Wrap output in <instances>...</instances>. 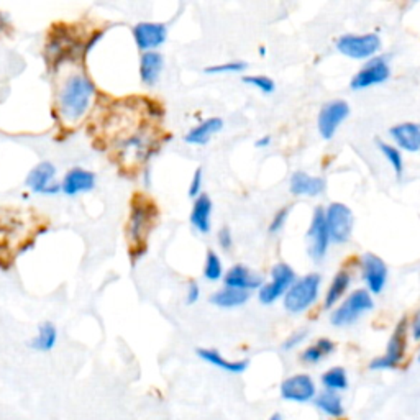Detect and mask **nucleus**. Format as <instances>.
Segmentation results:
<instances>
[{
    "label": "nucleus",
    "instance_id": "obj_1",
    "mask_svg": "<svg viewBox=\"0 0 420 420\" xmlns=\"http://www.w3.org/2000/svg\"><path fill=\"white\" fill-rule=\"evenodd\" d=\"M95 89L88 76L72 74L63 82L58 95V107L63 120L68 123L79 122L92 103Z\"/></svg>",
    "mask_w": 420,
    "mask_h": 420
},
{
    "label": "nucleus",
    "instance_id": "obj_2",
    "mask_svg": "<svg viewBox=\"0 0 420 420\" xmlns=\"http://www.w3.org/2000/svg\"><path fill=\"white\" fill-rule=\"evenodd\" d=\"M156 220H158V209H156L153 201H150L143 194H135L132 199L127 225L128 246L132 253L145 251L146 240H148L150 232L153 230Z\"/></svg>",
    "mask_w": 420,
    "mask_h": 420
},
{
    "label": "nucleus",
    "instance_id": "obj_3",
    "mask_svg": "<svg viewBox=\"0 0 420 420\" xmlns=\"http://www.w3.org/2000/svg\"><path fill=\"white\" fill-rule=\"evenodd\" d=\"M322 278L317 272H310L297 279L284 296V309L291 314H302L317 301Z\"/></svg>",
    "mask_w": 420,
    "mask_h": 420
},
{
    "label": "nucleus",
    "instance_id": "obj_4",
    "mask_svg": "<svg viewBox=\"0 0 420 420\" xmlns=\"http://www.w3.org/2000/svg\"><path fill=\"white\" fill-rule=\"evenodd\" d=\"M374 307L373 296L368 289H357L332 312L330 322L335 327H350L361 317L365 312Z\"/></svg>",
    "mask_w": 420,
    "mask_h": 420
},
{
    "label": "nucleus",
    "instance_id": "obj_5",
    "mask_svg": "<svg viewBox=\"0 0 420 420\" xmlns=\"http://www.w3.org/2000/svg\"><path fill=\"white\" fill-rule=\"evenodd\" d=\"M407 353V320L402 319L394 328L391 339L388 341L386 352L381 357H376L370 363L371 371H386L397 370L406 359Z\"/></svg>",
    "mask_w": 420,
    "mask_h": 420
},
{
    "label": "nucleus",
    "instance_id": "obj_6",
    "mask_svg": "<svg viewBox=\"0 0 420 420\" xmlns=\"http://www.w3.org/2000/svg\"><path fill=\"white\" fill-rule=\"evenodd\" d=\"M337 50L346 58L373 59L381 50V40L376 33L343 34L337 40Z\"/></svg>",
    "mask_w": 420,
    "mask_h": 420
},
{
    "label": "nucleus",
    "instance_id": "obj_7",
    "mask_svg": "<svg viewBox=\"0 0 420 420\" xmlns=\"http://www.w3.org/2000/svg\"><path fill=\"white\" fill-rule=\"evenodd\" d=\"M326 222L330 241L346 243L352 238L354 217L348 206L341 202H332L326 209Z\"/></svg>",
    "mask_w": 420,
    "mask_h": 420
},
{
    "label": "nucleus",
    "instance_id": "obj_8",
    "mask_svg": "<svg viewBox=\"0 0 420 420\" xmlns=\"http://www.w3.org/2000/svg\"><path fill=\"white\" fill-rule=\"evenodd\" d=\"M296 281H297L296 272H294V270L289 265H286V263H278V265L272 266L271 281L259 288L258 297L259 301H261V304L270 306L272 302L278 301L279 297L286 296Z\"/></svg>",
    "mask_w": 420,
    "mask_h": 420
},
{
    "label": "nucleus",
    "instance_id": "obj_9",
    "mask_svg": "<svg viewBox=\"0 0 420 420\" xmlns=\"http://www.w3.org/2000/svg\"><path fill=\"white\" fill-rule=\"evenodd\" d=\"M279 394L286 402H294V404H307L314 402L317 396V384L310 374L297 373L286 378L279 386Z\"/></svg>",
    "mask_w": 420,
    "mask_h": 420
},
{
    "label": "nucleus",
    "instance_id": "obj_10",
    "mask_svg": "<svg viewBox=\"0 0 420 420\" xmlns=\"http://www.w3.org/2000/svg\"><path fill=\"white\" fill-rule=\"evenodd\" d=\"M328 243H330V235L327 230V222H326V210L322 207H317L312 215V222L307 232V251H309V257L314 261H320V259L326 258Z\"/></svg>",
    "mask_w": 420,
    "mask_h": 420
},
{
    "label": "nucleus",
    "instance_id": "obj_11",
    "mask_svg": "<svg viewBox=\"0 0 420 420\" xmlns=\"http://www.w3.org/2000/svg\"><path fill=\"white\" fill-rule=\"evenodd\" d=\"M389 76H391V68H389L388 59L384 56H374L352 77L350 88L354 90L373 88V86L386 82Z\"/></svg>",
    "mask_w": 420,
    "mask_h": 420
},
{
    "label": "nucleus",
    "instance_id": "obj_12",
    "mask_svg": "<svg viewBox=\"0 0 420 420\" xmlns=\"http://www.w3.org/2000/svg\"><path fill=\"white\" fill-rule=\"evenodd\" d=\"M350 115V106L345 101H330L319 112L317 127L322 138L330 140L337 133V130Z\"/></svg>",
    "mask_w": 420,
    "mask_h": 420
},
{
    "label": "nucleus",
    "instance_id": "obj_13",
    "mask_svg": "<svg viewBox=\"0 0 420 420\" xmlns=\"http://www.w3.org/2000/svg\"><path fill=\"white\" fill-rule=\"evenodd\" d=\"M56 168L53 163L43 161L33 168L27 176V188L34 194H48L54 196L61 190V184L54 181Z\"/></svg>",
    "mask_w": 420,
    "mask_h": 420
},
{
    "label": "nucleus",
    "instance_id": "obj_14",
    "mask_svg": "<svg viewBox=\"0 0 420 420\" xmlns=\"http://www.w3.org/2000/svg\"><path fill=\"white\" fill-rule=\"evenodd\" d=\"M361 274L371 294H379L388 281V266L379 257L373 253H365L361 257Z\"/></svg>",
    "mask_w": 420,
    "mask_h": 420
},
{
    "label": "nucleus",
    "instance_id": "obj_15",
    "mask_svg": "<svg viewBox=\"0 0 420 420\" xmlns=\"http://www.w3.org/2000/svg\"><path fill=\"white\" fill-rule=\"evenodd\" d=\"M168 30L166 25L154 23V21H141L133 27V38H135L137 46L146 53V51H154L156 48L161 46L166 41Z\"/></svg>",
    "mask_w": 420,
    "mask_h": 420
},
{
    "label": "nucleus",
    "instance_id": "obj_16",
    "mask_svg": "<svg viewBox=\"0 0 420 420\" xmlns=\"http://www.w3.org/2000/svg\"><path fill=\"white\" fill-rule=\"evenodd\" d=\"M389 135L396 143L399 150L409 151V153H417L420 151V125L414 122H404L394 125L389 128Z\"/></svg>",
    "mask_w": 420,
    "mask_h": 420
},
{
    "label": "nucleus",
    "instance_id": "obj_17",
    "mask_svg": "<svg viewBox=\"0 0 420 420\" xmlns=\"http://www.w3.org/2000/svg\"><path fill=\"white\" fill-rule=\"evenodd\" d=\"M95 188V174L90 171L82 170V168H72L66 172L63 183H61V190L66 196L74 197L81 192H89Z\"/></svg>",
    "mask_w": 420,
    "mask_h": 420
},
{
    "label": "nucleus",
    "instance_id": "obj_18",
    "mask_svg": "<svg viewBox=\"0 0 420 420\" xmlns=\"http://www.w3.org/2000/svg\"><path fill=\"white\" fill-rule=\"evenodd\" d=\"M225 286H227V288H235L250 292L251 289L261 288L263 278L257 274V272L251 271L250 268L243 265H235L225 274Z\"/></svg>",
    "mask_w": 420,
    "mask_h": 420
},
{
    "label": "nucleus",
    "instance_id": "obj_19",
    "mask_svg": "<svg viewBox=\"0 0 420 420\" xmlns=\"http://www.w3.org/2000/svg\"><path fill=\"white\" fill-rule=\"evenodd\" d=\"M197 357L203 359V361L209 363V365L219 368V370H222V371H225V373H230V374L245 373L246 368H248V365H250L248 359H235V361L227 359L222 353L217 352V350H214V348H199Z\"/></svg>",
    "mask_w": 420,
    "mask_h": 420
},
{
    "label": "nucleus",
    "instance_id": "obj_20",
    "mask_svg": "<svg viewBox=\"0 0 420 420\" xmlns=\"http://www.w3.org/2000/svg\"><path fill=\"white\" fill-rule=\"evenodd\" d=\"M291 192L294 196H320L326 190V179L319 176H310L304 171H296L291 176Z\"/></svg>",
    "mask_w": 420,
    "mask_h": 420
},
{
    "label": "nucleus",
    "instance_id": "obj_21",
    "mask_svg": "<svg viewBox=\"0 0 420 420\" xmlns=\"http://www.w3.org/2000/svg\"><path fill=\"white\" fill-rule=\"evenodd\" d=\"M223 128V120L220 117H210V119L203 120L201 125L194 127L192 130H189L186 133L184 141L189 143V145H197L203 146L210 141V138L219 133L220 130Z\"/></svg>",
    "mask_w": 420,
    "mask_h": 420
},
{
    "label": "nucleus",
    "instance_id": "obj_22",
    "mask_svg": "<svg viewBox=\"0 0 420 420\" xmlns=\"http://www.w3.org/2000/svg\"><path fill=\"white\" fill-rule=\"evenodd\" d=\"M314 406L328 419L340 420L345 417L343 399H341L339 392L326 391V389H323V391H320L317 396H315Z\"/></svg>",
    "mask_w": 420,
    "mask_h": 420
},
{
    "label": "nucleus",
    "instance_id": "obj_23",
    "mask_svg": "<svg viewBox=\"0 0 420 420\" xmlns=\"http://www.w3.org/2000/svg\"><path fill=\"white\" fill-rule=\"evenodd\" d=\"M163 66L164 59L161 53H158V51H146V53H143L140 61V77L143 84L154 86L158 82L159 76H161Z\"/></svg>",
    "mask_w": 420,
    "mask_h": 420
},
{
    "label": "nucleus",
    "instance_id": "obj_24",
    "mask_svg": "<svg viewBox=\"0 0 420 420\" xmlns=\"http://www.w3.org/2000/svg\"><path fill=\"white\" fill-rule=\"evenodd\" d=\"M210 215H212V201L207 194H201L194 202L192 212H190V223L201 233L210 232Z\"/></svg>",
    "mask_w": 420,
    "mask_h": 420
},
{
    "label": "nucleus",
    "instance_id": "obj_25",
    "mask_svg": "<svg viewBox=\"0 0 420 420\" xmlns=\"http://www.w3.org/2000/svg\"><path fill=\"white\" fill-rule=\"evenodd\" d=\"M248 299H250L248 291H241V289L227 288V286H225L223 289L212 294L210 302L214 306L223 307V309H233V307L243 306Z\"/></svg>",
    "mask_w": 420,
    "mask_h": 420
},
{
    "label": "nucleus",
    "instance_id": "obj_26",
    "mask_svg": "<svg viewBox=\"0 0 420 420\" xmlns=\"http://www.w3.org/2000/svg\"><path fill=\"white\" fill-rule=\"evenodd\" d=\"M333 352H335V343L330 339H319L302 352L301 359L306 365H319L322 359L330 357Z\"/></svg>",
    "mask_w": 420,
    "mask_h": 420
},
{
    "label": "nucleus",
    "instance_id": "obj_27",
    "mask_svg": "<svg viewBox=\"0 0 420 420\" xmlns=\"http://www.w3.org/2000/svg\"><path fill=\"white\" fill-rule=\"evenodd\" d=\"M320 383H322V388L326 389V391L339 394L346 391L350 386L348 374H346L345 368L341 366H333L330 370H327L326 373L322 374V378H320Z\"/></svg>",
    "mask_w": 420,
    "mask_h": 420
},
{
    "label": "nucleus",
    "instance_id": "obj_28",
    "mask_svg": "<svg viewBox=\"0 0 420 420\" xmlns=\"http://www.w3.org/2000/svg\"><path fill=\"white\" fill-rule=\"evenodd\" d=\"M56 341H58V330H56L54 323L51 322H43L40 327H38V335L32 340V348L37 350V352H51V350L56 346Z\"/></svg>",
    "mask_w": 420,
    "mask_h": 420
},
{
    "label": "nucleus",
    "instance_id": "obj_29",
    "mask_svg": "<svg viewBox=\"0 0 420 420\" xmlns=\"http://www.w3.org/2000/svg\"><path fill=\"white\" fill-rule=\"evenodd\" d=\"M350 274L346 271H339L335 274V278H333L332 284L328 286L327 294H326V309H330L337 304V302L340 301L341 297H343V294L346 292V289H348L350 286Z\"/></svg>",
    "mask_w": 420,
    "mask_h": 420
},
{
    "label": "nucleus",
    "instance_id": "obj_30",
    "mask_svg": "<svg viewBox=\"0 0 420 420\" xmlns=\"http://www.w3.org/2000/svg\"><path fill=\"white\" fill-rule=\"evenodd\" d=\"M378 148L381 153H383L384 158L388 159V163L391 164L396 176L401 177L402 172H404V158H402L401 150L397 148L396 145H391V143L386 141H378Z\"/></svg>",
    "mask_w": 420,
    "mask_h": 420
},
{
    "label": "nucleus",
    "instance_id": "obj_31",
    "mask_svg": "<svg viewBox=\"0 0 420 420\" xmlns=\"http://www.w3.org/2000/svg\"><path fill=\"white\" fill-rule=\"evenodd\" d=\"M222 261H220V257L215 251L209 250L207 251V258H206V265H203V278L209 281H219L222 278Z\"/></svg>",
    "mask_w": 420,
    "mask_h": 420
},
{
    "label": "nucleus",
    "instance_id": "obj_32",
    "mask_svg": "<svg viewBox=\"0 0 420 420\" xmlns=\"http://www.w3.org/2000/svg\"><path fill=\"white\" fill-rule=\"evenodd\" d=\"M243 82L245 84H250L253 86V88L259 89L263 94H272L276 89L274 81L268 76H245Z\"/></svg>",
    "mask_w": 420,
    "mask_h": 420
},
{
    "label": "nucleus",
    "instance_id": "obj_33",
    "mask_svg": "<svg viewBox=\"0 0 420 420\" xmlns=\"http://www.w3.org/2000/svg\"><path fill=\"white\" fill-rule=\"evenodd\" d=\"M246 69V63L235 61V63H225V64H215L206 69L207 74H220V72H240Z\"/></svg>",
    "mask_w": 420,
    "mask_h": 420
},
{
    "label": "nucleus",
    "instance_id": "obj_34",
    "mask_svg": "<svg viewBox=\"0 0 420 420\" xmlns=\"http://www.w3.org/2000/svg\"><path fill=\"white\" fill-rule=\"evenodd\" d=\"M288 215H289V207H283V209H279L278 212L274 214V217H272L271 223H270V233H278L281 228L284 227L286 220H288Z\"/></svg>",
    "mask_w": 420,
    "mask_h": 420
},
{
    "label": "nucleus",
    "instance_id": "obj_35",
    "mask_svg": "<svg viewBox=\"0 0 420 420\" xmlns=\"http://www.w3.org/2000/svg\"><path fill=\"white\" fill-rule=\"evenodd\" d=\"M203 184V176H202V168H197L196 172H194L192 179H190L189 184V196L190 197H199L201 196V189Z\"/></svg>",
    "mask_w": 420,
    "mask_h": 420
},
{
    "label": "nucleus",
    "instance_id": "obj_36",
    "mask_svg": "<svg viewBox=\"0 0 420 420\" xmlns=\"http://www.w3.org/2000/svg\"><path fill=\"white\" fill-rule=\"evenodd\" d=\"M307 333H309L307 330H299V332H294L292 335H289L288 340L283 343L284 352H289V350H294L296 346L301 345L302 341L307 339Z\"/></svg>",
    "mask_w": 420,
    "mask_h": 420
},
{
    "label": "nucleus",
    "instance_id": "obj_37",
    "mask_svg": "<svg viewBox=\"0 0 420 420\" xmlns=\"http://www.w3.org/2000/svg\"><path fill=\"white\" fill-rule=\"evenodd\" d=\"M219 243H220V246H222L223 250H230L232 248L233 240H232L230 228H228V227L220 228V230H219Z\"/></svg>",
    "mask_w": 420,
    "mask_h": 420
},
{
    "label": "nucleus",
    "instance_id": "obj_38",
    "mask_svg": "<svg viewBox=\"0 0 420 420\" xmlns=\"http://www.w3.org/2000/svg\"><path fill=\"white\" fill-rule=\"evenodd\" d=\"M199 296H201V289H199L197 283H190L188 288V296H186V302L188 304H196L199 301Z\"/></svg>",
    "mask_w": 420,
    "mask_h": 420
},
{
    "label": "nucleus",
    "instance_id": "obj_39",
    "mask_svg": "<svg viewBox=\"0 0 420 420\" xmlns=\"http://www.w3.org/2000/svg\"><path fill=\"white\" fill-rule=\"evenodd\" d=\"M410 335L414 341H420V310L415 312L412 322H410Z\"/></svg>",
    "mask_w": 420,
    "mask_h": 420
},
{
    "label": "nucleus",
    "instance_id": "obj_40",
    "mask_svg": "<svg viewBox=\"0 0 420 420\" xmlns=\"http://www.w3.org/2000/svg\"><path fill=\"white\" fill-rule=\"evenodd\" d=\"M271 145V137L270 135H265L261 137L259 140H257V146L258 148H266V146Z\"/></svg>",
    "mask_w": 420,
    "mask_h": 420
},
{
    "label": "nucleus",
    "instance_id": "obj_41",
    "mask_svg": "<svg viewBox=\"0 0 420 420\" xmlns=\"http://www.w3.org/2000/svg\"><path fill=\"white\" fill-rule=\"evenodd\" d=\"M268 420H284V419H283V415H281V414H278V412H274V414H272V415H271V417H270V419H268Z\"/></svg>",
    "mask_w": 420,
    "mask_h": 420
},
{
    "label": "nucleus",
    "instance_id": "obj_42",
    "mask_svg": "<svg viewBox=\"0 0 420 420\" xmlns=\"http://www.w3.org/2000/svg\"><path fill=\"white\" fill-rule=\"evenodd\" d=\"M417 359H419V363H420V353H419V358Z\"/></svg>",
    "mask_w": 420,
    "mask_h": 420
}]
</instances>
